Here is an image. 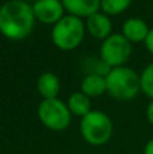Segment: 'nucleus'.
I'll list each match as a JSON object with an SVG mask.
<instances>
[{
  "mask_svg": "<svg viewBox=\"0 0 153 154\" xmlns=\"http://www.w3.org/2000/svg\"><path fill=\"white\" fill-rule=\"evenodd\" d=\"M35 19L46 24H56L64 18V5L60 0H37L33 4Z\"/></svg>",
  "mask_w": 153,
  "mask_h": 154,
  "instance_id": "obj_7",
  "label": "nucleus"
},
{
  "mask_svg": "<svg viewBox=\"0 0 153 154\" xmlns=\"http://www.w3.org/2000/svg\"><path fill=\"white\" fill-rule=\"evenodd\" d=\"M106 91H107L106 79L98 73H91V75L86 76V79L81 82V92L88 97L102 96Z\"/></svg>",
  "mask_w": 153,
  "mask_h": 154,
  "instance_id": "obj_11",
  "label": "nucleus"
},
{
  "mask_svg": "<svg viewBox=\"0 0 153 154\" xmlns=\"http://www.w3.org/2000/svg\"><path fill=\"white\" fill-rule=\"evenodd\" d=\"M144 154H153V138L146 142L145 147H144Z\"/></svg>",
  "mask_w": 153,
  "mask_h": 154,
  "instance_id": "obj_17",
  "label": "nucleus"
},
{
  "mask_svg": "<svg viewBox=\"0 0 153 154\" xmlns=\"http://www.w3.org/2000/svg\"><path fill=\"white\" fill-rule=\"evenodd\" d=\"M111 22L105 14L96 12L94 15L87 18V29H88L89 34L94 35L95 38L99 39H106L110 37L111 32Z\"/></svg>",
  "mask_w": 153,
  "mask_h": 154,
  "instance_id": "obj_10",
  "label": "nucleus"
},
{
  "mask_svg": "<svg viewBox=\"0 0 153 154\" xmlns=\"http://www.w3.org/2000/svg\"><path fill=\"white\" fill-rule=\"evenodd\" d=\"M140 82H141L142 92L148 97L153 99V62L145 68V70H144L140 77Z\"/></svg>",
  "mask_w": 153,
  "mask_h": 154,
  "instance_id": "obj_15",
  "label": "nucleus"
},
{
  "mask_svg": "<svg viewBox=\"0 0 153 154\" xmlns=\"http://www.w3.org/2000/svg\"><path fill=\"white\" fill-rule=\"evenodd\" d=\"M107 91L117 100H130L138 95L141 89L140 77L133 69L126 66L113 68L106 76Z\"/></svg>",
  "mask_w": 153,
  "mask_h": 154,
  "instance_id": "obj_2",
  "label": "nucleus"
},
{
  "mask_svg": "<svg viewBox=\"0 0 153 154\" xmlns=\"http://www.w3.org/2000/svg\"><path fill=\"white\" fill-rule=\"evenodd\" d=\"M84 38V23L77 16L68 15L60 19L52 31L53 43L61 50H73Z\"/></svg>",
  "mask_w": 153,
  "mask_h": 154,
  "instance_id": "obj_4",
  "label": "nucleus"
},
{
  "mask_svg": "<svg viewBox=\"0 0 153 154\" xmlns=\"http://www.w3.org/2000/svg\"><path fill=\"white\" fill-rule=\"evenodd\" d=\"M145 46H146V49L153 54V29L149 30V34L145 39Z\"/></svg>",
  "mask_w": 153,
  "mask_h": 154,
  "instance_id": "obj_16",
  "label": "nucleus"
},
{
  "mask_svg": "<svg viewBox=\"0 0 153 154\" xmlns=\"http://www.w3.org/2000/svg\"><path fill=\"white\" fill-rule=\"evenodd\" d=\"M132 54V45L121 34H113L106 38L100 48L102 61L107 66L119 68L129 60Z\"/></svg>",
  "mask_w": 153,
  "mask_h": 154,
  "instance_id": "obj_6",
  "label": "nucleus"
},
{
  "mask_svg": "<svg viewBox=\"0 0 153 154\" xmlns=\"http://www.w3.org/2000/svg\"><path fill=\"white\" fill-rule=\"evenodd\" d=\"M133 0H100V8L108 15H118L123 12Z\"/></svg>",
  "mask_w": 153,
  "mask_h": 154,
  "instance_id": "obj_14",
  "label": "nucleus"
},
{
  "mask_svg": "<svg viewBox=\"0 0 153 154\" xmlns=\"http://www.w3.org/2000/svg\"><path fill=\"white\" fill-rule=\"evenodd\" d=\"M18 2H26V0H18Z\"/></svg>",
  "mask_w": 153,
  "mask_h": 154,
  "instance_id": "obj_19",
  "label": "nucleus"
},
{
  "mask_svg": "<svg viewBox=\"0 0 153 154\" xmlns=\"http://www.w3.org/2000/svg\"><path fill=\"white\" fill-rule=\"evenodd\" d=\"M80 133L87 143L102 146L107 143L113 135V122L105 112L91 111L81 118Z\"/></svg>",
  "mask_w": 153,
  "mask_h": 154,
  "instance_id": "obj_3",
  "label": "nucleus"
},
{
  "mask_svg": "<svg viewBox=\"0 0 153 154\" xmlns=\"http://www.w3.org/2000/svg\"><path fill=\"white\" fill-rule=\"evenodd\" d=\"M122 31H123V37L129 42H141V41L145 42L146 37L149 34V29L146 26V23L142 19L138 18L127 19L123 23Z\"/></svg>",
  "mask_w": 153,
  "mask_h": 154,
  "instance_id": "obj_9",
  "label": "nucleus"
},
{
  "mask_svg": "<svg viewBox=\"0 0 153 154\" xmlns=\"http://www.w3.org/2000/svg\"><path fill=\"white\" fill-rule=\"evenodd\" d=\"M35 23L33 7L11 0L0 7V32L11 41H22L31 34Z\"/></svg>",
  "mask_w": 153,
  "mask_h": 154,
  "instance_id": "obj_1",
  "label": "nucleus"
},
{
  "mask_svg": "<svg viewBox=\"0 0 153 154\" xmlns=\"http://www.w3.org/2000/svg\"><path fill=\"white\" fill-rule=\"evenodd\" d=\"M37 87L43 99H56L60 91V80L54 73L46 72L39 76Z\"/></svg>",
  "mask_w": 153,
  "mask_h": 154,
  "instance_id": "obj_12",
  "label": "nucleus"
},
{
  "mask_svg": "<svg viewBox=\"0 0 153 154\" xmlns=\"http://www.w3.org/2000/svg\"><path fill=\"white\" fill-rule=\"evenodd\" d=\"M64 8L73 16H91L100 8V0H61Z\"/></svg>",
  "mask_w": 153,
  "mask_h": 154,
  "instance_id": "obj_8",
  "label": "nucleus"
},
{
  "mask_svg": "<svg viewBox=\"0 0 153 154\" xmlns=\"http://www.w3.org/2000/svg\"><path fill=\"white\" fill-rule=\"evenodd\" d=\"M38 118L45 127L62 131L70 125V111L58 99H43L38 107Z\"/></svg>",
  "mask_w": 153,
  "mask_h": 154,
  "instance_id": "obj_5",
  "label": "nucleus"
},
{
  "mask_svg": "<svg viewBox=\"0 0 153 154\" xmlns=\"http://www.w3.org/2000/svg\"><path fill=\"white\" fill-rule=\"evenodd\" d=\"M146 116H148V120L153 125V100L151 101V104L148 106V109H146Z\"/></svg>",
  "mask_w": 153,
  "mask_h": 154,
  "instance_id": "obj_18",
  "label": "nucleus"
},
{
  "mask_svg": "<svg viewBox=\"0 0 153 154\" xmlns=\"http://www.w3.org/2000/svg\"><path fill=\"white\" fill-rule=\"evenodd\" d=\"M68 108H69L70 114L76 115V116H86L88 112H91L89 97L84 95L83 92L72 93L68 100Z\"/></svg>",
  "mask_w": 153,
  "mask_h": 154,
  "instance_id": "obj_13",
  "label": "nucleus"
}]
</instances>
